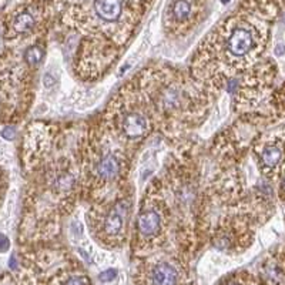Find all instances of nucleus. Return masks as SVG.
<instances>
[{
	"mask_svg": "<svg viewBox=\"0 0 285 285\" xmlns=\"http://www.w3.org/2000/svg\"><path fill=\"white\" fill-rule=\"evenodd\" d=\"M227 46L231 54L237 57H243L254 47V36L249 29L237 27L232 30L231 36L228 37Z\"/></svg>",
	"mask_w": 285,
	"mask_h": 285,
	"instance_id": "nucleus-1",
	"label": "nucleus"
},
{
	"mask_svg": "<svg viewBox=\"0 0 285 285\" xmlns=\"http://www.w3.org/2000/svg\"><path fill=\"white\" fill-rule=\"evenodd\" d=\"M127 210H128V205L125 201H119L111 208V211L104 220V231L107 234L117 235L122 231L124 220L127 217Z\"/></svg>",
	"mask_w": 285,
	"mask_h": 285,
	"instance_id": "nucleus-2",
	"label": "nucleus"
},
{
	"mask_svg": "<svg viewBox=\"0 0 285 285\" xmlns=\"http://www.w3.org/2000/svg\"><path fill=\"white\" fill-rule=\"evenodd\" d=\"M285 160V148L281 142L267 144L260 153V161L265 170L277 168Z\"/></svg>",
	"mask_w": 285,
	"mask_h": 285,
	"instance_id": "nucleus-3",
	"label": "nucleus"
},
{
	"mask_svg": "<svg viewBox=\"0 0 285 285\" xmlns=\"http://www.w3.org/2000/svg\"><path fill=\"white\" fill-rule=\"evenodd\" d=\"M150 278L153 285H176L178 280V274L171 265L159 264L153 268Z\"/></svg>",
	"mask_w": 285,
	"mask_h": 285,
	"instance_id": "nucleus-4",
	"label": "nucleus"
},
{
	"mask_svg": "<svg viewBox=\"0 0 285 285\" xmlns=\"http://www.w3.org/2000/svg\"><path fill=\"white\" fill-rule=\"evenodd\" d=\"M96 12L103 20H117L122 13V0H96Z\"/></svg>",
	"mask_w": 285,
	"mask_h": 285,
	"instance_id": "nucleus-5",
	"label": "nucleus"
},
{
	"mask_svg": "<svg viewBox=\"0 0 285 285\" xmlns=\"http://www.w3.org/2000/svg\"><path fill=\"white\" fill-rule=\"evenodd\" d=\"M137 227L142 235H153L160 228V215L153 210L144 211L137 220Z\"/></svg>",
	"mask_w": 285,
	"mask_h": 285,
	"instance_id": "nucleus-6",
	"label": "nucleus"
},
{
	"mask_svg": "<svg viewBox=\"0 0 285 285\" xmlns=\"http://www.w3.org/2000/svg\"><path fill=\"white\" fill-rule=\"evenodd\" d=\"M123 127H124V133L128 137L137 139V137H142V134H144V131H145V120L140 114L131 113V114H128L124 119Z\"/></svg>",
	"mask_w": 285,
	"mask_h": 285,
	"instance_id": "nucleus-7",
	"label": "nucleus"
},
{
	"mask_svg": "<svg viewBox=\"0 0 285 285\" xmlns=\"http://www.w3.org/2000/svg\"><path fill=\"white\" fill-rule=\"evenodd\" d=\"M119 171H120V161L113 154L103 157L97 167V173L102 178H114Z\"/></svg>",
	"mask_w": 285,
	"mask_h": 285,
	"instance_id": "nucleus-8",
	"label": "nucleus"
},
{
	"mask_svg": "<svg viewBox=\"0 0 285 285\" xmlns=\"http://www.w3.org/2000/svg\"><path fill=\"white\" fill-rule=\"evenodd\" d=\"M180 100H181V94H180V91H178L177 89H174V87H168V89L164 91L163 97H161V103H163L164 108H167V110H171V108L178 107Z\"/></svg>",
	"mask_w": 285,
	"mask_h": 285,
	"instance_id": "nucleus-9",
	"label": "nucleus"
},
{
	"mask_svg": "<svg viewBox=\"0 0 285 285\" xmlns=\"http://www.w3.org/2000/svg\"><path fill=\"white\" fill-rule=\"evenodd\" d=\"M35 26V19L30 13H21L19 15L15 23H13V27L18 33H27L29 30H32Z\"/></svg>",
	"mask_w": 285,
	"mask_h": 285,
	"instance_id": "nucleus-10",
	"label": "nucleus"
},
{
	"mask_svg": "<svg viewBox=\"0 0 285 285\" xmlns=\"http://www.w3.org/2000/svg\"><path fill=\"white\" fill-rule=\"evenodd\" d=\"M24 59H26V61H27L29 64H32V66L39 64L41 61V59H43V50H41V47H39V46L29 47V49L26 50V53H24Z\"/></svg>",
	"mask_w": 285,
	"mask_h": 285,
	"instance_id": "nucleus-11",
	"label": "nucleus"
},
{
	"mask_svg": "<svg viewBox=\"0 0 285 285\" xmlns=\"http://www.w3.org/2000/svg\"><path fill=\"white\" fill-rule=\"evenodd\" d=\"M190 10H191V9H190V4H188V1H185V0H178V1H176L174 9H173L174 16H176V19H178V20L187 19L188 15H190Z\"/></svg>",
	"mask_w": 285,
	"mask_h": 285,
	"instance_id": "nucleus-12",
	"label": "nucleus"
},
{
	"mask_svg": "<svg viewBox=\"0 0 285 285\" xmlns=\"http://www.w3.org/2000/svg\"><path fill=\"white\" fill-rule=\"evenodd\" d=\"M57 187L61 188V190H67V188H70L71 187V184H73V177L71 176H69V174H61L60 177L57 178Z\"/></svg>",
	"mask_w": 285,
	"mask_h": 285,
	"instance_id": "nucleus-13",
	"label": "nucleus"
},
{
	"mask_svg": "<svg viewBox=\"0 0 285 285\" xmlns=\"http://www.w3.org/2000/svg\"><path fill=\"white\" fill-rule=\"evenodd\" d=\"M116 277H117V269L110 268V269L103 271L102 274L99 275V280H100L102 283H110V281H113Z\"/></svg>",
	"mask_w": 285,
	"mask_h": 285,
	"instance_id": "nucleus-14",
	"label": "nucleus"
},
{
	"mask_svg": "<svg viewBox=\"0 0 285 285\" xmlns=\"http://www.w3.org/2000/svg\"><path fill=\"white\" fill-rule=\"evenodd\" d=\"M1 137L4 140H13L16 137V128L15 127H4L1 130Z\"/></svg>",
	"mask_w": 285,
	"mask_h": 285,
	"instance_id": "nucleus-15",
	"label": "nucleus"
},
{
	"mask_svg": "<svg viewBox=\"0 0 285 285\" xmlns=\"http://www.w3.org/2000/svg\"><path fill=\"white\" fill-rule=\"evenodd\" d=\"M64 285H89V280L84 277H73Z\"/></svg>",
	"mask_w": 285,
	"mask_h": 285,
	"instance_id": "nucleus-16",
	"label": "nucleus"
},
{
	"mask_svg": "<svg viewBox=\"0 0 285 285\" xmlns=\"http://www.w3.org/2000/svg\"><path fill=\"white\" fill-rule=\"evenodd\" d=\"M10 248V241L4 234H0V252H6Z\"/></svg>",
	"mask_w": 285,
	"mask_h": 285,
	"instance_id": "nucleus-17",
	"label": "nucleus"
},
{
	"mask_svg": "<svg viewBox=\"0 0 285 285\" xmlns=\"http://www.w3.org/2000/svg\"><path fill=\"white\" fill-rule=\"evenodd\" d=\"M275 54L280 57V56H284L285 54V44H278L275 47Z\"/></svg>",
	"mask_w": 285,
	"mask_h": 285,
	"instance_id": "nucleus-18",
	"label": "nucleus"
},
{
	"mask_svg": "<svg viewBox=\"0 0 285 285\" xmlns=\"http://www.w3.org/2000/svg\"><path fill=\"white\" fill-rule=\"evenodd\" d=\"M53 82H54V80H53V77H52L50 74H46V76H44V86H46V87H50V86L53 84Z\"/></svg>",
	"mask_w": 285,
	"mask_h": 285,
	"instance_id": "nucleus-19",
	"label": "nucleus"
},
{
	"mask_svg": "<svg viewBox=\"0 0 285 285\" xmlns=\"http://www.w3.org/2000/svg\"><path fill=\"white\" fill-rule=\"evenodd\" d=\"M10 268H12V269H15V268H16V258H15V257H12V258H10Z\"/></svg>",
	"mask_w": 285,
	"mask_h": 285,
	"instance_id": "nucleus-20",
	"label": "nucleus"
},
{
	"mask_svg": "<svg viewBox=\"0 0 285 285\" xmlns=\"http://www.w3.org/2000/svg\"><path fill=\"white\" fill-rule=\"evenodd\" d=\"M221 1H223V3H227V1H230V0H221Z\"/></svg>",
	"mask_w": 285,
	"mask_h": 285,
	"instance_id": "nucleus-21",
	"label": "nucleus"
},
{
	"mask_svg": "<svg viewBox=\"0 0 285 285\" xmlns=\"http://www.w3.org/2000/svg\"><path fill=\"white\" fill-rule=\"evenodd\" d=\"M228 285H240V284H235V283H231V284H228Z\"/></svg>",
	"mask_w": 285,
	"mask_h": 285,
	"instance_id": "nucleus-22",
	"label": "nucleus"
}]
</instances>
